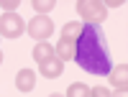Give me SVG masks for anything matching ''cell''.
Segmentation results:
<instances>
[{"mask_svg": "<svg viewBox=\"0 0 128 97\" xmlns=\"http://www.w3.org/2000/svg\"><path fill=\"white\" fill-rule=\"evenodd\" d=\"M38 67H41V77H49V79H56L59 74H62V61H59L56 56H51V59H46V61H41Z\"/></svg>", "mask_w": 128, "mask_h": 97, "instance_id": "8992f818", "label": "cell"}, {"mask_svg": "<svg viewBox=\"0 0 128 97\" xmlns=\"http://www.w3.org/2000/svg\"><path fill=\"white\" fill-rule=\"evenodd\" d=\"M51 56H54V49H51L46 41H38L36 49H34V59L41 64V61H46V59H51Z\"/></svg>", "mask_w": 128, "mask_h": 97, "instance_id": "9c48e42d", "label": "cell"}, {"mask_svg": "<svg viewBox=\"0 0 128 97\" xmlns=\"http://www.w3.org/2000/svg\"><path fill=\"white\" fill-rule=\"evenodd\" d=\"M26 28H28V36L36 38V41H46L51 33H54V23H51L46 15H36Z\"/></svg>", "mask_w": 128, "mask_h": 97, "instance_id": "277c9868", "label": "cell"}, {"mask_svg": "<svg viewBox=\"0 0 128 97\" xmlns=\"http://www.w3.org/2000/svg\"><path fill=\"white\" fill-rule=\"evenodd\" d=\"M90 97H110V92L100 84V87H90Z\"/></svg>", "mask_w": 128, "mask_h": 97, "instance_id": "4fadbf2b", "label": "cell"}, {"mask_svg": "<svg viewBox=\"0 0 128 97\" xmlns=\"http://www.w3.org/2000/svg\"><path fill=\"white\" fill-rule=\"evenodd\" d=\"M49 97H62V95H49Z\"/></svg>", "mask_w": 128, "mask_h": 97, "instance_id": "e0dca14e", "label": "cell"}, {"mask_svg": "<svg viewBox=\"0 0 128 97\" xmlns=\"http://www.w3.org/2000/svg\"><path fill=\"white\" fill-rule=\"evenodd\" d=\"M34 84H36V74L31 72V69H20V72L16 74V87H18L20 92H31V90H34Z\"/></svg>", "mask_w": 128, "mask_h": 97, "instance_id": "5b68a950", "label": "cell"}, {"mask_svg": "<svg viewBox=\"0 0 128 97\" xmlns=\"http://www.w3.org/2000/svg\"><path fill=\"white\" fill-rule=\"evenodd\" d=\"M77 13L87 20V23L100 26V20H105L108 10H105V5L98 3V0H80V3H77Z\"/></svg>", "mask_w": 128, "mask_h": 97, "instance_id": "7a4b0ae2", "label": "cell"}, {"mask_svg": "<svg viewBox=\"0 0 128 97\" xmlns=\"http://www.w3.org/2000/svg\"><path fill=\"white\" fill-rule=\"evenodd\" d=\"M51 8H54V3H51V0H44V3H38V0H36V3H34V10H36L38 15H44V13H49Z\"/></svg>", "mask_w": 128, "mask_h": 97, "instance_id": "7c38bea8", "label": "cell"}, {"mask_svg": "<svg viewBox=\"0 0 128 97\" xmlns=\"http://www.w3.org/2000/svg\"><path fill=\"white\" fill-rule=\"evenodd\" d=\"M110 97H128V95H126V90H118V92H115V95H110Z\"/></svg>", "mask_w": 128, "mask_h": 97, "instance_id": "9a60e30c", "label": "cell"}, {"mask_svg": "<svg viewBox=\"0 0 128 97\" xmlns=\"http://www.w3.org/2000/svg\"><path fill=\"white\" fill-rule=\"evenodd\" d=\"M74 61L95 77H108L110 74L113 69L110 49H108V41H105V33L100 26H92V23L82 26L80 38L74 41Z\"/></svg>", "mask_w": 128, "mask_h": 97, "instance_id": "6da1fadb", "label": "cell"}, {"mask_svg": "<svg viewBox=\"0 0 128 97\" xmlns=\"http://www.w3.org/2000/svg\"><path fill=\"white\" fill-rule=\"evenodd\" d=\"M110 82H113L118 90H126V82H128V67H126V64L110 69Z\"/></svg>", "mask_w": 128, "mask_h": 97, "instance_id": "52a82bcc", "label": "cell"}, {"mask_svg": "<svg viewBox=\"0 0 128 97\" xmlns=\"http://www.w3.org/2000/svg\"><path fill=\"white\" fill-rule=\"evenodd\" d=\"M0 5H3V8L8 10V13H16V8H18V0H3Z\"/></svg>", "mask_w": 128, "mask_h": 97, "instance_id": "5bb4252c", "label": "cell"}, {"mask_svg": "<svg viewBox=\"0 0 128 97\" xmlns=\"http://www.w3.org/2000/svg\"><path fill=\"white\" fill-rule=\"evenodd\" d=\"M56 59L64 64V61H69L74 59V41H59V46H56Z\"/></svg>", "mask_w": 128, "mask_h": 97, "instance_id": "ba28073f", "label": "cell"}, {"mask_svg": "<svg viewBox=\"0 0 128 97\" xmlns=\"http://www.w3.org/2000/svg\"><path fill=\"white\" fill-rule=\"evenodd\" d=\"M0 64H3V51H0Z\"/></svg>", "mask_w": 128, "mask_h": 97, "instance_id": "2e32d148", "label": "cell"}, {"mask_svg": "<svg viewBox=\"0 0 128 97\" xmlns=\"http://www.w3.org/2000/svg\"><path fill=\"white\" fill-rule=\"evenodd\" d=\"M80 33H82V23H67L62 28V38L64 41H77Z\"/></svg>", "mask_w": 128, "mask_h": 97, "instance_id": "30bf717a", "label": "cell"}, {"mask_svg": "<svg viewBox=\"0 0 128 97\" xmlns=\"http://www.w3.org/2000/svg\"><path fill=\"white\" fill-rule=\"evenodd\" d=\"M23 31H26V23L20 20L18 13H5V15H0V36H5V38H18Z\"/></svg>", "mask_w": 128, "mask_h": 97, "instance_id": "3957f363", "label": "cell"}, {"mask_svg": "<svg viewBox=\"0 0 128 97\" xmlns=\"http://www.w3.org/2000/svg\"><path fill=\"white\" fill-rule=\"evenodd\" d=\"M64 97H90V87L82 84V82H74V84H69V90H67Z\"/></svg>", "mask_w": 128, "mask_h": 97, "instance_id": "8fae6325", "label": "cell"}]
</instances>
